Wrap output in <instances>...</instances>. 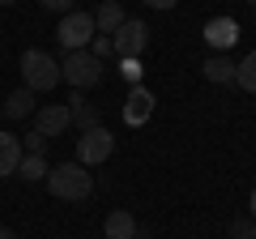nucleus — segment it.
Returning a JSON list of instances; mask_svg holds the SVG:
<instances>
[{
  "label": "nucleus",
  "instance_id": "f257e3e1",
  "mask_svg": "<svg viewBox=\"0 0 256 239\" xmlns=\"http://www.w3.org/2000/svg\"><path fill=\"white\" fill-rule=\"evenodd\" d=\"M47 192L60 196V201H86L94 192V175L82 162H60L47 171Z\"/></svg>",
  "mask_w": 256,
  "mask_h": 239
},
{
  "label": "nucleus",
  "instance_id": "f03ea898",
  "mask_svg": "<svg viewBox=\"0 0 256 239\" xmlns=\"http://www.w3.org/2000/svg\"><path fill=\"white\" fill-rule=\"evenodd\" d=\"M22 82H26V90H34V94L56 90V86H60V60H52L43 47L22 52Z\"/></svg>",
  "mask_w": 256,
  "mask_h": 239
},
{
  "label": "nucleus",
  "instance_id": "7ed1b4c3",
  "mask_svg": "<svg viewBox=\"0 0 256 239\" xmlns=\"http://www.w3.org/2000/svg\"><path fill=\"white\" fill-rule=\"evenodd\" d=\"M60 82H68L77 94L90 90V86L102 82V60L94 52H68V56H64V64H60Z\"/></svg>",
  "mask_w": 256,
  "mask_h": 239
},
{
  "label": "nucleus",
  "instance_id": "20e7f679",
  "mask_svg": "<svg viewBox=\"0 0 256 239\" xmlns=\"http://www.w3.org/2000/svg\"><path fill=\"white\" fill-rule=\"evenodd\" d=\"M111 47H116L120 60H141L146 47H150V26H146V22H137V18H128L124 26L111 34Z\"/></svg>",
  "mask_w": 256,
  "mask_h": 239
},
{
  "label": "nucleus",
  "instance_id": "39448f33",
  "mask_svg": "<svg viewBox=\"0 0 256 239\" xmlns=\"http://www.w3.org/2000/svg\"><path fill=\"white\" fill-rule=\"evenodd\" d=\"M94 18L90 13H64V22H60V30H56V38H60L68 52H86V47L94 43Z\"/></svg>",
  "mask_w": 256,
  "mask_h": 239
},
{
  "label": "nucleus",
  "instance_id": "423d86ee",
  "mask_svg": "<svg viewBox=\"0 0 256 239\" xmlns=\"http://www.w3.org/2000/svg\"><path fill=\"white\" fill-rule=\"evenodd\" d=\"M111 150H116V137L98 124V128H90V132L77 137V162H82V166H98V162L111 158Z\"/></svg>",
  "mask_w": 256,
  "mask_h": 239
},
{
  "label": "nucleus",
  "instance_id": "0eeeda50",
  "mask_svg": "<svg viewBox=\"0 0 256 239\" xmlns=\"http://www.w3.org/2000/svg\"><path fill=\"white\" fill-rule=\"evenodd\" d=\"M68 124H73V111L60 107V102H52V107H38V111H34V132H43V137H60Z\"/></svg>",
  "mask_w": 256,
  "mask_h": 239
},
{
  "label": "nucleus",
  "instance_id": "6e6552de",
  "mask_svg": "<svg viewBox=\"0 0 256 239\" xmlns=\"http://www.w3.org/2000/svg\"><path fill=\"white\" fill-rule=\"evenodd\" d=\"M150 116H154V94H150L146 86H132V94H128V102H124V120L128 124H146Z\"/></svg>",
  "mask_w": 256,
  "mask_h": 239
},
{
  "label": "nucleus",
  "instance_id": "1a4fd4ad",
  "mask_svg": "<svg viewBox=\"0 0 256 239\" xmlns=\"http://www.w3.org/2000/svg\"><path fill=\"white\" fill-rule=\"evenodd\" d=\"M124 22H128V13H124V4H120V0H102L98 13H94V30H98V34H107V38L116 34Z\"/></svg>",
  "mask_w": 256,
  "mask_h": 239
},
{
  "label": "nucleus",
  "instance_id": "9d476101",
  "mask_svg": "<svg viewBox=\"0 0 256 239\" xmlns=\"http://www.w3.org/2000/svg\"><path fill=\"white\" fill-rule=\"evenodd\" d=\"M68 111H73V124H77L82 132H90V128H98V124H102L98 107H94V102H86L77 90H73V102H68Z\"/></svg>",
  "mask_w": 256,
  "mask_h": 239
},
{
  "label": "nucleus",
  "instance_id": "9b49d317",
  "mask_svg": "<svg viewBox=\"0 0 256 239\" xmlns=\"http://www.w3.org/2000/svg\"><path fill=\"white\" fill-rule=\"evenodd\" d=\"M107 239H141L137 235V218H132V214L128 210H116V214H107Z\"/></svg>",
  "mask_w": 256,
  "mask_h": 239
},
{
  "label": "nucleus",
  "instance_id": "f8f14e48",
  "mask_svg": "<svg viewBox=\"0 0 256 239\" xmlns=\"http://www.w3.org/2000/svg\"><path fill=\"white\" fill-rule=\"evenodd\" d=\"M235 38H239V26H235L230 18H218V22H210V26H205V43L218 47V52H222V47H230Z\"/></svg>",
  "mask_w": 256,
  "mask_h": 239
},
{
  "label": "nucleus",
  "instance_id": "ddd939ff",
  "mask_svg": "<svg viewBox=\"0 0 256 239\" xmlns=\"http://www.w3.org/2000/svg\"><path fill=\"white\" fill-rule=\"evenodd\" d=\"M18 162H22V137L0 132V175H18Z\"/></svg>",
  "mask_w": 256,
  "mask_h": 239
},
{
  "label": "nucleus",
  "instance_id": "4468645a",
  "mask_svg": "<svg viewBox=\"0 0 256 239\" xmlns=\"http://www.w3.org/2000/svg\"><path fill=\"white\" fill-rule=\"evenodd\" d=\"M4 116L9 120H26V116H34V90H13L9 94V102H4Z\"/></svg>",
  "mask_w": 256,
  "mask_h": 239
},
{
  "label": "nucleus",
  "instance_id": "2eb2a0df",
  "mask_svg": "<svg viewBox=\"0 0 256 239\" xmlns=\"http://www.w3.org/2000/svg\"><path fill=\"white\" fill-rule=\"evenodd\" d=\"M47 171H52V166H47L43 154H22V162H18V175L26 180V184H43Z\"/></svg>",
  "mask_w": 256,
  "mask_h": 239
},
{
  "label": "nucleus",
  "instance_id": "dca6fc26",
  "mask_svg": "<svg viewBox=\"0 0 256 239\" xmlns=\"http://www.w3.org/2000/svg\"><path fill=\"white\" fill-rule=\"evenodd\" d=\"M201 68H205V77H210V82H218V86H235V64H230L226 56H210Z\"/></svg>",
  "mask_w": 256,
  "mask_h": 239
},
{
  "label": "nucleus",
  "instance_id": "f3484780",
  "mask_svg": "<svg viewBox=\"0 0 256 239\" xmlns=\"http://www.w3.org/2000/svg\"><path fill=\"white\" fill-rule=\"evenodd\" d=\"M235 86L248 94H256V52H248L244 64H235Z\"/></svg>",
  "mask_w": 256,
  "mask_h": 239
},
{
  "label": "nucleus",
  "instance_id": "a211bd4d",
  "mask_svg": "<svg viewBox=\"0 0 256 239\" xmlns=\"http://www.w3.org/2000/svg\"><path fill=\"white\" fill-rule=\"evenodd\" d=\"M43 150H47V137H43V132H30V137L22 141V154H43Z\"/></svg>",
  "mask_w": 256,
  "mask_h": 239
},
{
  "label": "nucleus",
  "instance_id": "6ab92c4d",
  "mask_svg": "<svg viewBox=\"0 0 256 239\" xmlns=\"http://www.w3.org/2000/svg\"><path fill=\"white\" fill-rule=\"evenodd\" d=\"M120 73H124L132 86H137V82H141V60H120Z\"/></svg>",
  "mask_w": 256,
  "mask_h": 239
},
{
  "label": "nucleus",
  "instance_id": "aec40b11",
  "mask_svg": "<svg viewBox=\"0 0 256 239\" xmlns=\"http://www.w3.org/2000/svg\"><path fill=\"white\" fill-rule=\"evenodd\" d=\"M94 56H98V60L116 56V47H111V38H107V34H98V38H94Z\"/></svg>",
  "mask_w": 256,
  "mask_h": 239
},
{
  "label": "nucleus",
  "instance_id": "412c9836",
  "mask_svg": "<svg viewBox=\"0 0 256 239\" xmlns=\"http://www.w3.org/2000/svg\"><path fill=\"white\" fill-rule=\"evenodd\" d=\"M43 9H52V13H73V4L77 0H38Z\"/></svg>",
  "mask_w": 256,
  "mask_h": 239
},
{
  "label": "nucleus",
  "instance_id": "4be33fe9",
  "mask_svg": "<svg viewBox=\"0 0 256 239\" xmlns=\"http://www.w3.org/2000/svg\"><path fill=\"white\" fill-rule=\"evenodd\" d=\"M150 9H158V13H166V9H175V4H180V0H146Z\"/></svg>",
  "mask_w": 256,
  "mask_h": 239
},
{
  "label": "nucleus",
  "instance_id": "5701e85b",
  "mask_svg": "<svg viewBox=\"0 0 256 239\" xmlns=\"http://www.w3.org/2000/svg\"><path fill=\"white\" fill-rule=\"evenodd\" d=\"M0 239H18V235H13V230H9V226H0Z\"/></svg>",
  "mask_w": 256,
  "mask_h": 239
},
{
  "label": "nucleus",
  "instance_id": "b1692460",
  "mask_svg": "<svg viewBox=\"0 0 256 239\" xmlns=\"http://www.w3.org/2000/svg\"><path fill=\"white\" fill-rule=\"evenodd\" d=\"M252 218H256V192H252Z\"/></svg>",
  "mask_w": 256,
  "mask_h": 239
},
{
  "label": "nucleus",
  "instance_id": "393cba45",
  "mask_svg": "<svg viewBox=\"0 0 256 239\" xmlns=\"http://www.w3.org/2000/svg\"><path fill=\"white\" fill-rule=\"evenodd\" d=\"M4 4H13V0H0V9H4Z\"/></svg>",
  "mask_w": 256,
  "mask_h": 239
},
{
  "label": "nucleus",
  "instance_id": "a878e982",
  "mask_svg": "<svg viewBox=\"0 0 256 239\" xmlns=\"http://www.w3.org/2000/svg\"><path fill=\"white\" fill-rule=\"evenodd\" d=\"M248 4H252V13H256V0H248Z\"/></svg>",
  "mask_w": 256,
  "mask_h": 239
}]
</instances>
